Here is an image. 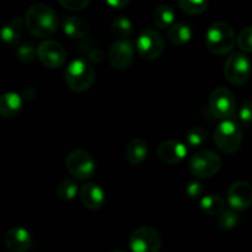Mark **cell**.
Listing matches in <instances>:
<instances>
[{
  "label": "cell",
  "instance_id": "obj_1",
  "mask_svg": "<svg viewBox=\"0 0 252 252\" xmlns=\"http://www.w3.org/2000/svg\"><path fill=\"white\" fill-rule=\"evenodd\" d=\"M25 26L32 36L47 38L56 33L59 22L54 10L48 5L33 4L26 10Z\"/></svg>",
  "mask_w": 252,
  "mask_h": 252
},
{
  "label": "cell",
  "instance_id": "obj_2",
  "mask_svg": "<svg viewBox=\"0 0 252 252\" xmlns=\"http://www.w3.org/2000/svg\"><path fill=\"white\" fill-rule=\"evenodd\" d=\"M236 43V37L230 25L217 21L208 27L206 32L207 48L214 54L223 56L230 53Z\"/></svg>",
  "mask_w": 252,
  "mask_h": 252
},
{
  "label": "cell",
  "instance_id": "obj_3",
  "mask_svg": "<svg viewBox=\"0 0 252 252\" xmlns=\"http://www.w3.org/2000/svg\"><path fill=\"white\" fill-rule=\"evenodd\" d=\"M95 68L85 59H75L65 70V84L75 93H84L93 86L95 81Z\"/></svg>",
  "mask_w": 252,
  "mask_h": 252
},
{
  "label": "cell",
  "instance_id": "obj_4",
  "mask_svg": "<svg viewBox=\"0 0 252 252\" xmlns=\"http://www.w3.org/2000/svg\"><path fill=\"white\" fill-rule=\"evenodd\" d=\"M243 143V129L231 120H223L214 130V144L224 154H234Z\"/></svg>",
  "mask_w": 252,
  "mask_h": 252
},
{
  "label": "cell",
  "instance_id": "obj_5",
  "mask_svg": "<svg viewBox=\"0 0 252 252\" xmlns=\"http://www.w3.org/2000/svg\"><path fill=\"white\" fill-rule=\"evenodd\" d=\"M65 166L69 174L80 181L89 180L96 171V162L93 155L83 149L71 150L66 155Z\"/></svg>",
  "mask_w": 252,
  "mask_h": 252
},
{
  "label": "cell",
  "instance_id": "obj_6",
  "mask_svg": "<svg viewBox=\"0 0 252 252\" xmlns=\"http://www.w3.org/2000/svg\"><path fill=\"white\" fill-rule=\"evenodd\" d=\"M189 171L198 179L213 177L221 167V159L212 150H201L189 160Z\"/></svg>",
  "mask_w": 252,
  "mask_h": 252
},
{
  "label": "cell",
  "instance_id": "obj_7",
  "mask_svg": "<svg viewBox=\"0 0 252 252\" xmlns=\"http://www.w3.org/2000/svg\"><path fill=\"white\" fill-rule=\"evenodd\" d=\"M165 49V39L159 31L154 29L143 30L137 38L138 54L145 61H154L159 58Z\"/></svg>",
  "mask_w": 252,
  "mask_h": 252
},
{
  "label": "cell",
  "instance_id": "obj_8",
  "mask_svg": "<svg viewBox=\"0 0 252 252\" xmlns=\"http://www.w3.org/2000/svg\"><path fill=\"white\" fill-rule=\"evenodd\" d=\"M224 75L231 85H244L251 75L250 59L241 52L231 53L225 62Z\"/></svg>",
  "mask_w": 252,
  "mask_h": 252
},
{
  "label": "cell",
  "instance_id": "obj_9",
  "mask_svg": "<svg viewBox=\"0 0 252 252\" xmlns=\"http://www.w3.org/2000/svg\"><path fill=\"white\" fill-rule=\"evenodd\" d=\"M209 110L218 120L231 118L236 111L235 96L229 89L217 88L209 97Z\"/></svg>",
  "mask_w": 252,
  "mask_h": 252
},
{
  "label": "cell",
  "instance_id": "obj_10",
  "mask_svg": "<svg viewBox=\"0 0 252 252\" xmlns=\"http://www.w3.org/2000/svg\"><path fill=\"white\" fill-rule=\"evenodd\" d=\"M128 244L133 252H158L161 248V236L157 229L142 226L130 234Z\"/></svg>",
  "mask_w": 252,
  "mask_h": 252
},
{
  "label": "cell",
  "instance_id": "obj_11",
  "mask_svg": "<svg viewBox=\"0 0 252 252\" xmlns=\"http://www.w3.org/2000/svg\"><path fill=\"white\" fill-rule=\"evenodd\" d=\"M37 57L46 68L58 69L64 65L66 59L65 49L56 41H44L37 48Z\"/></svg>",
  "mask_w": 252,
  "mask_h": 252
},
{
  "label": "cell",
  "instance_id": "obj_12",
  "mask_svg": "<svg viewBox=\"0 0 252 252\" xmlns=\"http://www.w3.org/2000/svg\"><path fill=\"white\" fill-rule=\"evenodd\" d=\"M134 58V48L133 43L129 39L122 38L120 41H116L111 46L108 52V61L112 68L117 70H125L129 68Z\"/></svg>",
  "mask_w": 252,
  "mask_h": 252
},
{
  "label": "cell",
  "instance_id": "obj_13",
  "mask_svg": "<svg viewBox=\"0 0 252 252\" xmlns=\"http://www.w3.org/2000/svg\"><path fill=\"white\" fill-rule=\"evenodd\" d=\"M228 203L233 209L243 212L252 204V186L246 181H235L228 189Z\"/></svg>",
  "mask_w": 252,
  "mask_h": 252
},
{
  "label": "cell",
  "instance_id": "obj_14",
  "mask_svg": "<svg viewBox=\"0 0 252 252\" xmlns=\"http://www.w3.org/2000/svg\"><path fill=\"white\" fill-rule=\"evenodd\" d=\"M157 155L164 164L177 165L184 161L187 155V147L181 142L169 139L160 143L157 149Z\"/></svg>",
  "mask_w": 252,
  "mask_h": 252
},
{
  "label": "cell",
  "instance_id": "obj_15",
  "mask_svg": "<svg viewBox=\"0 0 252 252\" xmlns=\"http://www.w3.org/2000/svg\"><path fill=\"white\" fill-rule=\"evenodd\" d=\"M79 198H80L83 206L90 211H98L106 203L105 192L98 185L94 184V182H88V184L83 185L80 192H79Z\"/></svg>",
  "mask_w": 252,
  "mask_h": 252
},
{
  "label": "cell",
  "instance_id": "obj_16",
  "mask_svg": "<svg viewBox=\"0 0 252 252\" xmlns=\"http://www.w3.org/2000/svg\"><path fill=\"white\" fill-rule=\"evenodd\" d=\"M5 246L10 252H26L32 245V236L21 226L11 228L5 235Z\"/></svg>",
  "mask_w": 252,
  "mask_h": 252
},
{
  "label": "cell",
  "instance_id": "obj_17",
  "mask_svg": "<svg viewBox=\"0 0 252 252\" xmlns=\"http://www.w3.org/2000/svg\"><path fill=\"white\" fill-rule=\"evenodd\" d=\"M148 144L145 140L135 138L128 143L127 148H126V159H127L128 164L132 166H138L142 165L148 157Z\"/></svg>",
  "mask_w": 252,
  "mask_h": 252
},
{
  "label": "cell",
  "instance_id": "obj_18",
  "mask_svg": "<svg viewBox=\"0 0 252 252\" xmlns=\"http://www.w3.org/2000/svg\"><path fill=\"white\" fill-rule=\"evenodd\" d=\"M22 110V98L16 93H5L0 97V116L4 118H14Z\"/></svg>",
  "mask_w": 252,
  "mask_h": 252
},
{
  "label": "cell",
  "instance_id": "obj_19",
  "mask_svg": "<svg viewBox=\"0 0 252 252\" xmlns=\"http://www.w3.org/2000/svg\"><path fill=\"white\" fill-rule=\"evenodd\" d=\"M22 30V19L20 16H14L9 22L4 25L0 30V37L6 46H15L20 41Z\"/></svg>",
  "mask_w": 252,
  "mask_h": 252
},
{
  "label": "cell",
  "instance_id": "obj_20",
  "mask_svg": "<svg viewBox=\"0 0 252 252\" xmlns=\"http://www.w3.org/2000/svg\"><path fill=\"white\" fill-rule=\"evenodd\" d=\"M167 38L175 46H186L192 38V30L184 22H175L167 30Z\"/></svg>",
  "mask_w": 252,
  "mask_h": 252
},
{
  "label": "cell",
  "instance_id": "obj_21",
  "mask_svg": "<svg viewBox=\"0 0 252 252\" xmlns=\"http://www.w3.org/2000/svg\"><path fill=\"white\" fill-rule=\"evenodd\" d=\"M62 27H63V31L66 36L76 39L84 38L89 32L88 24L83 19L76 16H69L64 19Z\"/></svg>",
  "mask_w": 252,
  "mask_h": 252
},
{
  "label": "cell",
  "instance_id": "obj_22",
  "mask_svg": "<svg viewBox=\"0 0 252 252\" xmlns=\"http://www.w3.org/2000/svg\"><path fill=\"white\" fill-rule=\"evenodd\" d=\"M199 207L208 216H219L225 209V201L219 194H207L202 197Z\"/></svg>",
  "mask_w": 252,
  "mask_h": 252
},
{
  "label": "cell",
  "instance_id": "obj_23",
  "mask_svg": "<svg viewBox=\"0 0 252 252\" xmlns=\"http://www.w3.org/2000/svg\"><path fill=\"white\" fill-rule=\"evenodd\" d=\"M154 24L158 29H167L175 24V10L171 5L162 4L154 11Z\"/></svg>",
  "mask_w": 252,
  "mask_h": 252
},
{
  "label": "cell",
  "instance_id": "obj_24",
  "mask_svg": "<svg viewBox=\"0 0 252 252\" xmlns=\"http://www.w3.org/2000/svg\"><path fill=\"white\" fill-rule=\"evenodd\" d=\"M78 194V185L73 180L65 179L61 181L57 186V196L61 201L70 202Z\"/></svg>",
  "mask_w": 252,
  "mask_h": 252
},
{
  "label": "cell",
  "instance_id": "obj_25",
  "mask_svg": "<svg viewBox=\"0 0 252 252\" xmlns=\"http://www.w3.org/2000/svg\"><path fill=\"white\" fill-rule=\"evenodd\" d=\"M218 218V226L224 231L231 230V229L235 228L238 225L239 220H240V217H239L238 211L235 209H228L225 211L224 209L220 214H219Z\"/></svg>",
  "mask_w": 252,
  "mask_h": 252
},
{
  "label": "cell",
  "instance_id": "obj_26",
  "mask_svg": "<svg viewBox=\"0 0 252 252\" xmlns=\"http://www.w3.org/2000/svg\"><path fill=\"white\" fill-rule=\"evenodd\" d=\"M111 30H112L113 34L117 36L118 38H128L132 33V22L127 17L120 16L115 19L111 24Z\"/></svg>",
  "mask_w": 252,
  "mask_h": 252
},
{
  "label": "cell",
  "instance_id": "obj_27",
  "mask_svg": "<svg viewBox=\"0 0 252 252\" xmlns=\"http://www.w3.org/2000/svg\"><path fill=\"white\" fill-rule=\"evenodd\" d=\"M180 9L189 15L203 14L208 6L207 0H179Z\"/></svg>",
  "mask_w": 252,
  "mask_h": 252
},
{
  "label": "cell",
  "instance_id": "obj_28",
  "mask_svg": "<svg viewBox=\"0 0 252 252\" xmlns=\"http://www.w3.org/2000/svg\"><path fill=\"white\" fill-rule=\"evenodd\" d=\"M186 140L191 147H201L207 140L206 129L199 127V126L191 127L186 134Z\"/></svg>",
  "mask_w": 252,
  "mask_h": 252
},
{
  "label": "cell",
  "instance_id": "obj_29",
  "mask_svg": "<svg viewBox=\"0 0 252 252\" xmlns=\"http://www.w3.org/2000/svg\"><path fill=\"white\" fill-rule=\"evenodd\" d=\"M238 47L246 53H252V26L246 27L239 33L236 39Z\"/></svg>",
  "mask_w": 252,
  "mask_h": 252
},
{
  "label": "cell",
  "instance_id": "obj_30",
  "mask_svg": "<svg viewBox=\"0 0 252 252\" xmlns=\"http://www.w3.org/2000/svg\"><path fill=\"white\" fill-rule=\"evenodd\" d=\"M17 59L22 63H31L33 62V59L37 57V49H34L33 47L30 46V44H22L21 47L17 48Z\"/></svg>",
  "mask_w": 252,
  "mask_h": 252
},
{
  "label": "cell",
  "instance_id": "obj_31",
  "mask_svg": "<svg viewBox=\"0 0 252 252\" xmlns=\"http://www.w3.org/2000/svg\"><path fill=\"white\" fill-rule=\"evenodd\" d=\"M58 1L64 9L70 11H80L89 6L91 0H58Z\"/></svg>",
  "mask_w": 252,
  "mask_h": 252
},
{
  "label": "cell",
  "instance_id": "obj_32",
  "mask_svg": "<svg viewBox=\"0 0 252 252\" xmlns=\"http://www.w3.org/2000/svg\"><path fill=\"white\" fill-rule=\"evenodd\" d=\"M239 120L243 125H252V100H248L239 110Z\"/></svg>",
  "mask_w": 252,
  "mask_h": 252
},
{
  "label": "cell",
  "instance_id": "obj_33",
  "mask_svg": "<svg viewBox=\"0 0 252 252\" xmlns=\"http://www.w3.org/2000/svg\"><path fill=\"white\" fill-rule=\"evenodd\" d=\"M204 186L199 181H191L186 186V194L191 199H197L203 196Z\"/></svg>",
  "mask_w": 252,
  "mask_h": 252
},
{
  "label": "cell",
  "instance_id": "obj_34",
  "mask_svg": "<svg viewBox=\"0 0 252 252\" xmlns=\"http://www.w3.org/2000/svg\"><path fill=\"white\" fill-rule=\"evenodd\" d=\"M130 1L132 0H106V2L113 9H123L127 5H129Z\"/></svg>",
  "mask_w": 252,
  "mask_h": 252
}]
</instances>
